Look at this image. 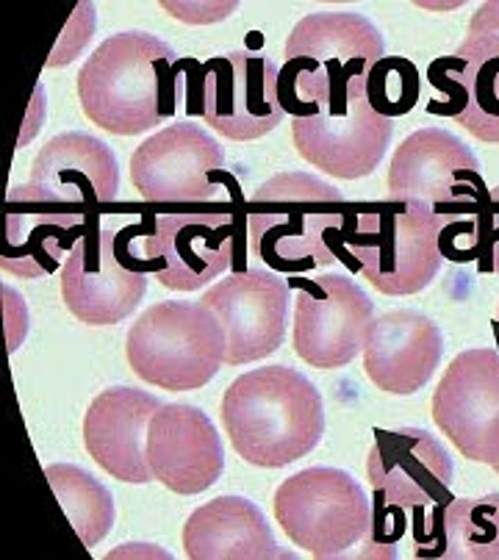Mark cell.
Listing matches in <instances>:
<instances>
[{"label": "cell", "instance_id": "obj_1", "mask_svg": "<svg viewBox=\"0 0 499 560\" xmlns=\"http://www.w3.org/2000/svg\"><path fill=\"white\" fill-rule=\"evenodd\" d=\"M189 59H178L148 31H123L86 59L78 72V101L83 114L117 137H137L175 114L178 75Z\"/></svg>", "mask_w": 499, "mask_h": 560}, {"label": "cell", "instance_id": "obj_2", "mask_svg": "<svg viewBox=\"0 0 499 560\" xmlns=\"http://www.w3.org/2000/svg\"><path fill=\"white\" fill-rule=\"evenodd\" d=\"M247 236L253 250L278 272H309L347 261L352 272L361 261L341 242L352 209L339 189L305 173H278L264 180L247 200Z\"/></svg>", "mask_w": 499, "mask_h": 560}, {"label": "cell", "instance_id": "obj_3", "mask_svg": "<svg viewBox=\"0 0 499 560\" xmlns=\"http://www.w3.org/2000/svg\"><path fill=\"white\" fill-rule=\"evenodd\" d=\"M220 417L239 458L262 469L305 458L325 433L320 388L289 366H264L236 377L222 397Z\"/></svg>", "mask_w": 499, "mask_h": 560}, {"label": "cell", "instance_id": "obj_4", "mask_svg": "<svg viewBox=\"0 0 499 560\" xmlns=\"http://www.w3.org/2000/svg\"><path fill=\"white\" fill-rule=\"evenodd\" d=\"M386 56L381 31L358 12H316L300 20L286 39L278 72V103L294 119L314 117L322 106L341 114L350 92Z\"/></svg>", "mask_w": 499, "mask_h": 560}, {"label": "cell", "instance_id": "obj_5", "mask_svg": "<svg viewBox=\"0 0 499 560\" xmlns=\"http://www.w3.org/2000/svg\"><path fill=\"white\" fill-rule=\"evenodd\" d=\"M444 214L422 200H386L352 209L341 231L347 250L381 294L405 298L428 289L441 269L439 233Z\"/></svg>", "mask_w": 499, "mask_h": 560}, {"label": "cell", "instance_id": "obj_6", "mask_svg": "<svg viewBox=\"0 0 499 560\" xmlns=\"http://www.w3.org/2000/svg\"><path fill=\"white\" fill-rule=\"evenodd\" d=\"M139 381L164 392H195L225 364V330L202 303L166 300L139 316L125 339Z\"/></svg>", "mask_w": 499, "mask_h": 560}, {"label": "cell", "instance_id": "obj_7", "mask_svg": "<svg viewBox=\"0 0 499 560\" xmlns=\"http://www.w3.org/2000/svg\"><path fill=\"white\" fill-rule=\"evenodd\" d=\"M275 516L294 547L314 558H341L369 536L372 502L350 471L314 466L275 491Z\"/></svg>", "mask_w": 499, "mask_h": 560}, {"label": "cell", "instance_id": "obj_8", "mask_svg": "<svg viewBox=\"0 0 499 560\" xmlns=\"http://www.w3.org/2000/svg\"><path fill=\"white\" fill-rule=\"evenodd\" d=\"M298 292L294 352L316 370H339L363 352L374 303L347 275L327 272L316 280L291 278Z\"/></svg>", "mask_w": 499, "mask_h": 560}, {"label": "cell", "instance_id": "obj_9", "mask_svg": "<svg viewBox=\"0 0 499 560\" xmlns=\"http://www.w3.org/2000/svg\"><path fill=\"white\" fill-rule=\"evenodd\" d=\"M239 222L231 214H159L144 233V258L134 272H155L173 292H195L220 278L233 261Z\"/></svg>", "mask_w": 499, "mask_h": 560}, {"label": "cell", "instance_id": "obj_10", "mask_svg": "<svg viewBox=\"0 0 499 560\" xmlns=\"http://www.w3.org/2000/svg\"><path fill=\"white\" fill-rule=\"evenodd\" d=\"M430 411L464 458L499 464V352L477 347L452 358Z\"/></svg>", "mask_w": 499, "mask_h": 560}, {"label": "cell", "instance_id": "obj_11", "mask_svg": "<svg viewBox=\"0 0 499 560\" xmlns=\"http://www.w3.org/2000/svg\"><path fill=\"white\" fill-rule=\"evenodd\" d=\"M278 67L253 50L217 56L202 65V119L233 142L267 137L283 122Z\"/></svg>", "mask_w": 499, "mask_h": 560}, {"label": "cell", "instance_id": "obj_12", "mask_svg": "<svg viewBox=\"0 0 499 560\" xmlns=\"http://www.w3.org/2000/svg\"><path fill=\"white\" fill-rule=\"evenodd\" d=\"M289 283L269 269H247L220 280L200 298L225 330V364L244 366L272 355L286 336Z\"/></svg>", "mask_w": 499, "mask_h": 560}, {"label": "cell", "instance_id": "obj_13", "mask_svg": "<svg viewBox=\"0 0 499 560\" xmlns=\"http://www.w3.org/2000/svg\"><path fill=\"white\" fill-rule=\"evenodd\" d=\"M394 133V119L381 117L367 101V81H358L350 92V106L330 114L322 106L314 117L291 122L294 148L311 167L333 178L358 180L378 170Z\"/></svg>", "mask_w": 499, "mask_h": 560}, {"label": "cell", "instance_id": "obj_14", "mask_svg": "<svg viewBox=\"0 0 499 560\" xmlns=\"http://www.w3.org/2000/svg\"><path fill=\"white\" fill-rule=\"evenodd\" d=\"M117 233L86 220V231L61 267V298L83 325H117L131 316L148 294V275L119 264Z\"/></svg>", "mask_w": 499, "mask_h": 560}, {"label": "cell", "instance_id": "obj_15", "mask_svg": "<svg viewBox=\"0 0 499 560\" xmlns=\"http://www.w3.org/2000/svg\"><path fill=\"white\" fill-rule=\"evenodd\" d=\"M222 162L225 153L202 128L175 122L134 150L131 184L150 203H208Z\"/></svg>", "mask_w": 499, "mask_h": 560}, {"label": "cell", "instance_id": "obj_16", "mask_svg": "<svg viewBox=\"0 0 499 560\" xmlns=\"http://www.w3.org/2000/svg\"><path fill=\"white\" fill-rule=\"evenodd\" d=\"M488 195L477 155L441 128H422L399 142L388 167V200L428 206L472 203Z\"/></svg>", "mask_w": 499, "mask_h": 560}, {"label": "cell", "instance_id": "obj_17", "mask_svg": "<svg viewBox=\"0 0 499 560\" xmlns=\"http://www.w3.org/2000/svg\"><path fill=\"white\" fill-rule=\"evenodd\" d=\"M367 475L374 491L403 508L450 505L452 458L439 439L419 428L374 430L367 458Z\"/></svg>", "mask_w": 499, "mask_h": 560}, {"label": "cell", "instance_id": "obj_18", "mask_svg": "<svg viewBox=\"0 0 499 560\" xmlns=\"http://www.w3.org/2000/svg\"><path fill=\"white\" fill-rule=\"evenodd\" d=\"M148 464L153 480L175 494H202L225 469V450L214 422L195 406L170 402L150 419Z\"/></svg>", "mask_w": 499, "mask_h": 560}, {"label": "cell", "instance_id": "obj_19", "mask_svg": "<svg viewBox=\"0 0 499 560\" xmlns=\"http://www.w3.org/2000/svg\"><path fill=\"white\" fill-rule=\"evenodd\" d=\"M164 402L139 388L114 386L92 399L83 417V447L106 475L123 483L153 480L148 464V430Z\"/></svg>", "mask_w": 499, "mask_h": 560}, {"label": "cell", "instance_id": "obj_20", "mask_svg": "<svg viewBox=\"0 0 499 560\" xmlns=\"http://www.w3.org/2000/svg\"><path fill=\"white\" fill-rule=\"evenodd\" d=\"M444 352L439 325L419 311L397 308L372 319L363 341L367 377L394 397L422 392Z\"/></svg>", "mask_w": 499, "mask_h": 560}, {"label": "cell", "instance_id": "obj_21", "mask_svg": "<svg viewBox=\"0 0 499 560\" xmlns=\"http://www.w3.org/2000/svg\"><path fill=\"white\" fill-rule=\"evenodd\" d=\"M36 195L61 206H103L117 200L119 164L112 148L90 133H59L31 164Z\"/></svg>", "mask_w": 499, "mask_h": 560}, {"label": "cell", "instance_id": "obj_22", "mask_svg": "<svg viewBox=\"0 0 499 560\" xmlns=\"http://www.w3.org/2000/svg\"><path fill=\"white\" fill-rule=\"evenodd\" d=\"M36 195L34 186L9 191L7 242L0 247V267L18 278H42L59 269L61 253H70L86 231V222L72 211H59Z\"/></svg>", "mask_w": 499, "mask_h": 560}, {"label": "cell", "instance_id": "obj_23", "mask_svg": "<svg viewBox=\"0 0 499 560\" xmlns=\"http://www.w3.org/2000/svg\"><path fill=\"white\" fill-rule=\"evenodd\" d=\"M184 552L192 560H275L278 549L262 508L244 497H217L197 508L184 525Z\"/></svg>", "mask_w": 499, "mask_h": 560}, {"label": "cell", "instance_id": "obj_24", "mask_svg": "<svg viewBox=\"0 0 499 560\" xmlns=\"http://www.w3.org/2000/svg\"><path fill=\"white\" fill-rule=\"evenodd\" d=\"M464 112L455 119L480 142L499 144V39L466 36L457 48Z\"/></svg>", "mask_w": 499, "mask_h": 560}, {"label": "cell", "instance_id": "obj_25", "mask_svg": "<svg viewBox=\"0 0 499 560\" xmlns=\"http://www.w3.org/2000/svg\"><path fill=\"white\" fill-rule=\"evenodd\" d=\"M45 477L83 547H97L114 527V500L106 486L72 464L45 466Z\"/></svg>", "mask_w": 499, "mask_h": 560}, {"label": "cell", "instance_id": "obj_26", "mask_svg": "<svg viewBox=\"0 0 499 560\" xmlns=\"http://www.w3.org/2000/svg\"><path fill=\"white\" fill-rule=\"evenodd\" d=\"M450 560H499V491L480 500H452L444 508Z\"/></svg>", "mask_w": 499, "mask_h": 560}, {"label": "cell", "instance_id": "obj_27", "mask_svg": "<svg viewBox=\"0 0 499 560\" xmlns=\"http://www.w3.org/2000/svg\"><path fill=\"white\" fill-rule=\"evenodd\" d=\"M422 92L419 70L403 56H383L367 75V101L381 117H403L414 112Z\"/></svg>", "mask_w": 499, "mask_h": 560}, {"label": "cell", "instance_id": "obj_28", "mask_svg": "<svg viewBox=\"0 0 499 560\" xmlns=\"http://www.w3.org/2000/svg\"><path fill=\"white\" fill-rule=\"evenodd\" d=\"M441 258L455 264H469L480 258V233H477V217L469 220H450L444 217V228L439 233Z\"/></svg>", "mask_w": 499, "mask_h": 560}, {"label": "cell", "instance_id": "obj_29", "mask_svg": "<svg viewBox=\"0 0 499 560\" xmlns=\"http://www.w3.org/2000/svg\"><path fill=\"white\" fill-rule=\"evenodd\" d=\"M477 233H480V272H499V186L488 189L480 203L475 206Z\"/></svg>", "mask_w": 499, "mask_h": 560}, {"label": "cell", "instance_id": "obj_30", "mask_svg": "<svg viewBox=\"0 0 499 560\" xmlns=\"http://www.w3.org/2000/svg\"><path fill=\"white\" fill-rule=\"evenodd\" d=\"M466 36H488V39H499V0H488L472 14L469 31Z\"/></svg>", "mask_w": 499, "mask_h": 560}, {"label": "cell", "instance_id": "obj_31", "mask_svg": "<svg viewBox=\"0 0 499 560\" xmlns=\"http://www.w3.org/2000/svg\"><path fill=\"white\" fill-rule=\"evenodd\" d=\"M494 330H499V308H497V323H494Z\"/></svg>", "mask_w": 499, "mask_h": 560}, {"label": "cell", "instance_id": "obj_32", "mask_svg": "<svg viewBox=\"0 0 499 560\" xmlns=\"http://www.w3.org/2000/svg\"><path fill=\"white\" fill-rule=\"evenodd\" d=\"M491 469H494V471H497V475H499V464H494V466H491Z\"/></svg>", "mask_w": 499, "mask_h": 560}]
</instances>
